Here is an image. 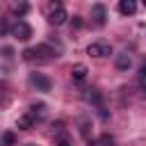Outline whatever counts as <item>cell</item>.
<instances>
[{"mask_svg":"<svg viewBox=\"0 0 146 146\" xmlns=\"http://www.w3.org/2000/svg\"><path fill=\"white\" fill-rule=\"evenodd\" d=\"M52 57H57V52L48 43H41V46H34V48H25L23 50V59H27V62H32V59H52Z\"/></svg>","mask_w":146,"mask_h":146,"instance_id":"cell-1","label":"cell"},{"mask_svg":"<svg viewBox=\"0 0 146 146\" xmlns=\"http://www.w3.org/2000/svg\"><path fill=\"white\" fill-rule=\"evenodd\" d=\"M66 18H68V14H66L64 5L62 2H52L50 5V11H48V21L52 25H62V23H66Z\"/></svg>","mask_w":146,"mask_h":146,"instance_id":"cell-2","label":"cell"},{"mask_svg":"<svg viewBox=\"0 0 146 146\" xmlns=\"http://www.w3.org/2000/svg\"><path fill=\"white\" fill-rule=\"evenodd\" d=\"M9 32H11L18 41H27V39L32 36V27H30L25 21H16V23L9 27Z\"/></svg>","mask_w":146,"mask_h":146,"instance_id":"cell-3","label":"cell"},{"mask_svg":"<svg viewBox=\"0 0 146 146\" xmlns=\"http://www.w3.org/2000/svg\"><path fill=\"white\" fill-rule=\"evenodd\" d=\"M87 55H91V57H107V55H112V46L107 41H94V43H89Z\"/></svg>","mask_w":146,"mask_h":146,"instance_id":"cell-4","label":"cell"},{"mask_svg":"<svg viewBox=\"0 0 146 146\" xmlns=\"http://www.w3.org/2000/svg\"><path fill=\"white\" fill-rule=\"evenodd\" d=\"M30 84L36 91H50V87H52L50 78H46L43 73H30Z\"/></svg>","mask_w":146,"mask_h":146,"instance_id":"cell-5","label":"cell"},{"mask_svg":"<svg viewBox=\"0 0 146 146\" xmlns=\"http://www.w3.org/2000/svg\"><path fill=\"white\" fill-rule=\"evenodd\" d=\"M91 18L96 21V25H105V18H107L105 5H94V7H91Z\"/></svg>","mask_w":146,"mask_h":146,"instance_id":"cell-6","label":"cell"},{"mask_svg":"<svg viewBox=\"0 0 146 146\" xmlns=\"http://www.w3.org/2000/svg\"><path fill=\"white\" fill-rule=\"evenodd\" d=\"M84 100H87V103H94L96 110L103 107V96H100L98 89H84Z\"/></svg>","mask_w":146,"mask_h":146,"instance_id":"cell-7","label":"cell"},{"mask_svg":"<svg viewBox=\"0 0 146 146\" xmlns=\"http://www.w3.org/2000/svg\"><path fill=\"white\" fill-rule=\"evenodd\" d=\"M119 11H121L123 16H132V14L137 11V2H135V0H121V2H119Z\"/></svg>","mask_w":146,"mask_h":146,"instance_id":"cell-8","label":"cell"},{"mask_svg":"<svg viewBox=\"0 0 146 146\" xmlns=\"http://www.w3.org/2000/svg\"><path fill=\"white\" fill-rule=\"evenodd\" d=\"M87 73H89V71H87L84 64H75V66L71 68V78H73L75 82H82V80L87 78Z\"/></svg>","mask_w":146,"mask_h":146,"instance_id":"cell-9","label":"cell"},{"mask_svg":"<svg viewBox=\"0 0 146 146\" xmlns=\"http://www.w3.org/2000/svg\"><path fill=\"white\" fill-rule=\"evenodd\" d=\"M130 64H132V57H130L128 52L116 55V68H119V71H128V68H130Z\"/></svg>","mask_w":146,"mask_h":146,"instance_id":"cell-10","label":"cell"},{"mask_svg":"<svg viewBox=\"0 0 146 146\" xmlns=\"http://www.w3.org/2000/svg\"><path fill=\"white\" fill-rule=\"evenodd\" d=\"M34 123H36V121H34V119H32V114H27V112H25L23 116H18V121H16V125H18L21 130H30Z\"/></svg>","mask_w":146,"mask_h":146,"instance_id":"cell-11","label":"cell"},{"mask_svg":"<svg viewBox=\"0 0 146 146\" xmlns=\"http://www.w3.org/2000/svg\"><path fill=\"white\" fill-rule=\"evenodd\" d=\"M0 146H16V135L11 130L0 132Z\"/></svg>","mask_w":146,"mask_h":146,"instance_id":"cell-12","label":"cell"},{"mask_svg":"<svg viewBox=\"0 0 146 146\" xmlns=\"http://www.w3.org/2000/svg\"><path fill=\"white\" fill-rule=\"evenodd\" d=\"M27 114H32V119H34V121H39V119H43V116H46V105H43V103H39V105H32Z\"/></svg>","mask_w":146,"mask_h":146,"instance_id":"cell-13","label":"cell"},{"mask_svg":"<svg viewBox=\"0 0 146 146\" xmlns=\"http://www.w3.org/2000/svg\"><path fill=\"white\" fill-rule=\"evenodd\" d=\"M27 9H30V5H27V2H18V5H14V7H11L14 16H25V14H27Z\"/></svg>","mask_w":146,"mask_h":146,"instance_id":"cell-14","label":"cell"},{"mask_svg":"<svg viewBox=\"0 0 146 146\" xmlns=\"http://www.w3.org/2000/svg\"><path fill=\"white\" fill-rule=\"evenodd\" d=\"M98 146H116V141H114L112 135H100L98 137Z\"/></svg>","mask_w":146,"mask_h":146,"instance_id":"cell-15","label":"cell"},{"mask_svg":"<svg viewBox=\"0 0 146 146\" xmlns=\"http://www.w3.org/2000/svg\"><path fill=\"white\" fill-rule=\"evenodd\" d=\"M137 80H139V87L146 89V62L139 66V75H137Z\"/></svg>","mask_w":146,"mask_h":146,"instance_id":"cell-16","label":"cell"},{"mask_svg":"<svg viewBox=\"0 0 146 146\" xmlns=\"http://www.w3.org/2000/svg\"><path fill=\"white\" fill-rule=\"evenodd\" d=\"M57 146H73V141H71L66 135H62V137L57 139Z\"/></svg>","mask_w":146,"mask_h":146,"instance_id":"cell-17","label":"cell"},{"mask_svg":"<svg viewBox=\"0 0 146 146\" xmlns=\"http://www.w3.org/2000/svg\"><path fill=\"white\" fill-rule=\"evenodd\" d=\"M7 32H9V25H7V21H2V18H0V36H5Z\"/></svg>","mask_w":146,"mask_h":146,"instance_id":"cell-18","label":"cell"},{"mask_svg":"<svg viewBox=\"0 0 146 146\" xmlns=\"http://www.w3.org/2000/svg\"><path fill=\"white\" fill-rule=\"evenodd\" d=\"M52 130H55V132H62V130H64V123H62V121L52 123Z\"/></svg>","mask_w":146,"mask_h":146,"instance_id":"cell-19","label":"cell"},{"mask_svg":"<svg viewBox=\"0 0 146 146\" xmlns=\"http://www.w3.org/2000/svg\"><path fill=\"white\" fill-rule=\"evenodd\" d=\"M73 27H82V18L80 16H73Z\"/></svg>","mask_w":146,"mask_h":146,"instance_id":"cell-20","label":"cell"},{"mask_svg":"<svg viewBox=\"0 0 146 146\" xmlns=\"http://www.w3.org/2000/svg\"><path fill=\"white\" fill-rule=\"evenodd\" d=\"M25 146H34V144H25Z\"/></svg>","mask_w":146,"mask_h":146,"instance_id":"cell-21","label":"cell"},{"mask_svg":"<svg viewBox=\"0 0 146 146\" xmlns=\"http://www.w3.org/2000/svg\"><path fill=\"white\" fill-rule=\"evenodd\" d=\"M144 7H146V0H144Z\"/></svg>","mask_w":146,"mask_h":146,"instance_id":"cell-22","label":"cell"}]
</instances>
